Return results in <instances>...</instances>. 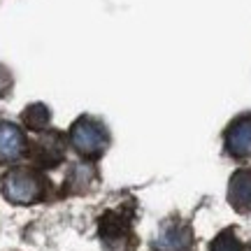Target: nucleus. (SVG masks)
I'll return each mask as SVG.
<instances>
[{"label": "nucleus", "instance_id": "nucleus-1", "mask_svg": "<svg viewBox=\"0 0 251 251\" xmlns=\"http://www.w3.org/2000/svg\"><path fill=\"white\" fill-rule=\"evenodd\" d=\"M0 191L14 205H33L47 198L49 181L45 175H40L33 168H14L7 175H2Z\"/></svg>", "mask_w": 251, "mask_h": 251}, {"label": "nucleus", "instance_id": "nucleus-2", "mask_svg": "<svg viewBox=\"0 0 251 251\" xmlns=\"http://www.w3.org/2000/svg\"><path fill=\"white\" fill-rule=\"evenodd\" d=\"M70 144L79 156L89 158V161H98L107 149L109 133L100 121L91 117H81L70 128Z\"/></svg>", "mask_w": 251, "mask_h": 251}, {"label": "nucleus", "instance_id": "nucleus-3", "mask_svg": "<svg viewBox=\"0 0 251 251\" xmlns=\"http://www.w3.org/2000/svg\"><path fill=\"white\" fill-rule=\"evenodd\" d=\"M100 237L105 242V251H133L135 235L130 221L124 214L107 212L100 219Z\"/></svg>", "mask_w": 251, "mask_h": 251}, {"label": "nucleus", "instance_id": "nucleus-4", "mask_svg": "<svg viewBox=\"0 0 251 251\" xmlns=\"http://www.w3.org/2000/svg\"><path fill=\"white\" fill-rule=\"evenodd\" d=\"M153 251H193L191 226L179 219L165 221L153 240Z\"/></svg>", "mask_w": 251, "mask_h": 251}, {"label": "nucleus", "instance_id": "nucleus-5", "mask_svg": "<svg viewBox=\"0 0 251 251\" xmlns=\"http://www.w3.org/2000/svg\"><path fill=\"white\" fill-rule=\"evenodd\" d=\"M30 156H33V161H35L37 165H42V168H56V165L65 158V142H63V135L61 133L42 135L40 140L33 142Z\"/></svg>", "mask_w": 251, "mask_h": 251}, {"label": "nucleus", "instance_id": "nucleus-6", "mask_svg": "<svg viewBox=\"0 0 251 251\" xmlns=\"http://www.w3.org/2000/svg\"><path fill=\"white\" fill-rule=\"evenodd\" d=\"M226 151L233 158L247 161L251 158V117L233 121L226 130Z\"/></svg>", "mask_w": 251, "mask_h": 251}, {"label": "nucleus", "instance_id": "nucleus-7", "mask_svg": "<svg viewBox=\"0 0 251 251\" xmlns=\"http://www.w3.org/2000/svg\"><path fill=\"white\" fill-rule=\"evenodd\" d=\"M26 153V135L14 124H0V163H14Z\"/></svg>", "mask_w": 251, "mask_h": 251}, {"label": "nucleus", "instance_id": "nucleus-8", "mask_svg": "<svg viewBox=\"0 0 251 251\" xmlns=\"http://www.w3.org/2000/svg\"><path fill=\"white\" fill-rule=\"evenodd\" d=\"M228 200L237 212H251V168H242L230 177L228 184Z\"/></svg>", "mask_w": 251, "mask_h": 251}, {"label": "nucleus", "instance_id": "nucleus-9", "mask_svg": "<svg viewBox=\"0 0 251 251\" xmlns=\"http://www.w3.org/2000/svg\"><path fill=\"white\" fill-rule=\"evenodd\" d=\"M21 119H24V124L30 128V130H45L47 126H49V119H51V114H49V109H47V105H42V102H35V105H30V107L21 114Z\"/></svg>", "mask_w": 251, "mask_h": 251}, {"label": "nucleus", "instance_id": "nucleus-10", "mask_svg": "<svg viewBox=\"0 0 251 251\" xmlns=\"http://www.w3.org/2000/svg\"><path fill=\"white\" fill-rule=\"evenodd\" d=\"M209 251H249V247L235 235L233 228H228L224 233H219L209 244Z\"/></svg>", "mask_w": 251, "mask_h": 251}]
</instances>
